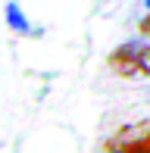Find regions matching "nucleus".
<instances>
[{"label":"nucleus","mask_w":150,"mask_h":153,"mask_svg":"<svg viewBox=\"0 0 150 153\" xmlns=\"http://www.w3.org/2000/svg\"><path fill=\"white\" fill-rule=\"evenodd\" d=\"M113 153H150V134L141 137V141H134V144H125L122 150H113Z\"/></svg>","instance_id":"3"},{"label":"nucleus","mask_w":150,"mask_h":153,"mask_svg":"<svg viewBox=\"0 0 150 153\" xmlns=\"http://www.w3.org/2000/svg\"><path fill=\"white\" fill-rule=\"evenodd\" d=\"M110 66L125 78H150V44L128 41L110 56Z\"/></svg>","instance_id":"1"},{"label":"nucleus","mask_w":150,"mask_h":153,"mask_svg":"<svg viewBox=\"0 0 150 153\" xmlns=\"http://www.w3.org/2000/svg\"><path fill=\"white\" fill-rule=\"evenodd\" d=\"M6 19H10V25H13L16 31H28V19L19 13L16 3H6Z\"/></svg>","instance_id":"2"}]
</instances>
